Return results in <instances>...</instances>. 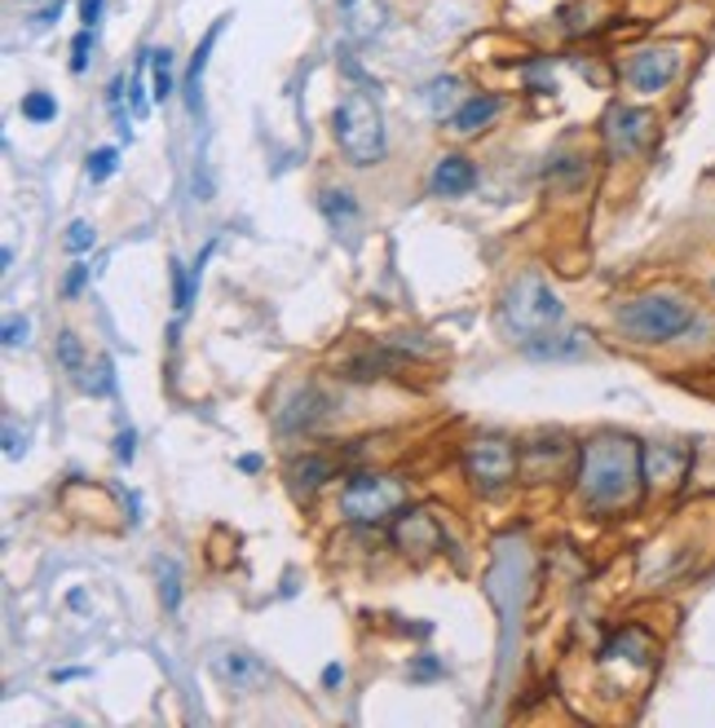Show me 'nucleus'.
Returning a JSON list of instances; mask_svg holds the SVG:
<instances>
[{
    "label": "nucleus",
    "instance_id": "9",
    "mask_svg": "<svg viewBox=\"0 0 715 728\" xmlns=\"http://www.w3.org/2000/svg\"><path fill=\"white\" fill-rule=\"evenodd\" d=\"M605 146H609V155L614 159H627V155H640L645 146H649V137H654V116L649 111H640V107H623V102H614L609 111H605Z\"/></svg>",
    "mask_w": 715,
    "mask_h": 728
},
{
    "label": "nucleus",
    "instance_id": "34",
    "mask_svg": "<svg viewBox=\"0 0 715 728\" xmlns=\"http://www.w3.org/2000/svg\"><path fill=\"white\" fill-rule=\"evenodd\" d=\"M133 442H137V437H133V429L116 437V460H119V464H128V460H133Z\"/></svg>",
    "mask_w": 715,
    "mask_h": 728
},
{
    "label": "nucleus",
    "instance_id": "21",
    "mask_svg": "<svg viewBox=\"0 0 715 728\" xmlns=\"http://www.w3.org/2000/svg\"><path fill=\"white\" fill-rule=\"evenodd\" d=\"M332 473H336V469H332V460H319V455H310V460H296L287 478H292V485H296V490H319L323 482H332Z\"/></svg>",
    "mask_w": 715,
    "mask_h": 728
},
{
    "label": "nucleus",
    "instance_id": "22",
    "mask_svg": "<svg viewBox=\"0 0 715 728\" xmlns=\"http://www.w3.org/2000/svg\"><path fill=\"white\" fill-rule=\"evenodd\" d=\"M323 213H327V222L341 230V222H354L358 217V204H354V195L350 190H323Z\"/></svg>",
    "mask_w": 715,
    "mask_h": 728
},
{
    "label": "nucleus",
    "instance_id": "2",
    "mask_svg": "<svg viewBox=\"0 0 715 728\" xmlns=\"http://www.w3.org/2000/svg\"><path fill=\"white\" fill-rule=\"evenodd\" d=\"M694 301L685 292H672V287H658V292H640L631 301L618 305L614 323L627 341L636 345H667V341H680L689 327H694Z\"/></svg>",
    "mask_w": 715,
    "mask_h": 728
},
{
    "label": "nucleus",
    "instance_id": "12",
    "mask_svg": "<svg viewBox=\"0 0 715 728\" xmlns=\"http://www.w3.org/2000/svg\"><path fill=\"white\" fill-rule=\"evenodd\" d=\"M393 543H398L407 557L424 561V557H433V552L442 548V525L433 521V512L407 508V512L398 517V525H393Z\"/></svg>",
    "mask_w": 715,
    "mask_h": 728
},
{
    "label": "nucleus",
    "instance_id": "27",
    "mask_svg": "<svg viewBox=\"0 0 715 728\" xmlns=\"http://www.w3.org/2000/svg\"><path fill=\"white\" fill-rule=\"evenodd\" d=\"M89 49H94V27H80V36L71 40V71L76 76L89 67Z\"/></svg>",
    "mask_w": 715,
    "mask_h": 728
},
{
    "label": "nucleus",
    "instance_id": "5",
    "mask_svg": "<svg viewBox=\"0 0 715 728\" xmlns=\"http://www.w3.org/2000/svg\"><path fill=\"white\" fill-rule=\"evenodd\" d=\"M407 508V485L389 473H362L341 490V517L350 525H380Z\"/></svg>",
    "mask_w": 715,
    "mask_h": 728
},
{
    "label": "nucleus",
    "instance_id": "26",
    "mask_svg": "<svg viewBox=\"0 0 715 728\" xmlns=\"http://www.w3.org/2000/svg\"><path fill=\"white\" fill-rule=\"evenodd\" d=\"M116 164H119L116 146H102V150H94V155H89V181H107V177L116 173Z\"/></svg>",
    "mask_w": 715,
    "mask_h": 728
},
{
    "label": "nucleus",
    "instance_id": "24",
    "mask_svg": "<svg viewBox=\"0 0 715 728\" xmlns=\"http://www.w3.org/2000/svg\"><path fill=\"white\" fill-rule=\"evenodd\" d=\"M53 358L62 363V371L80 375V371H85V350H80V336H76V332H62V336H58V345H53Z\"/></svg>",
    "mask_w": 715,
    "mask_h": 728
},
{
    "label": "nucleus",
    "instance_id": "7",
    "mask_svg": "<svg viewBox=\"0 0 715 728\" xmlns=\"http://www.w3.org/2000/svg\"><path fill=\"white\" fill-rule=\"evenodd\" d=\"M517 469L530 485H543L552 478H579V455L566 437H539L517 451Z\"/></svg>",
    "mask_w": 715,
    "mask_h": 728
},
{
    "label": "nucleus",
    "instance_id": "10",
    "mask_svg": "<svg viewBox=\"0 0 715 728\" xmlns=\"http://www.w3.org/2000/svg\"><path fill=\"white\" fill-rule=\"evenodd\" d=\"M640 469H645V485L649 490H676V485L689 478L694 455L685 446L654 442V446H640Z\"/></svg>",
    "mask_w": 715,
    "mask_h": 728
},
{
    "label": "nucleus",
    "instance_id": "29",
    "mask_svg": "<svg viewBox=\"0 0 715 728\" xmlns=\"http://www.w3.org/2000/svg\"><path fill=\"white\" fill-rule=\"evenodd\" d=\"M159 592H164V606L177 609V601H182V588H177V565H164V570H159Z\"/></svg>",
    "mask_w": 715,
    "mask_h": 728
},
{
    "label": "nucleus",
    "instance_id": "36",
    "mask_svg": "<svg viewBox=\"0 0 715 728\" xmlns=\"http://www.w3.org/2000/svg\"><path fill=\"white\" fill-rule=\"evenodd\" d=\"M238 469H243V473H256V469H261V460H256V455H243V460H238Z\"/></svg>",
    "mask_w": 715,
    "mask_h": 728
},
{
    "label": "nucleus",
    "instance_id": "23",
    "mask_svg": "<svg viewBox=\"0 0 715 728\" xmlns=\"http://www.w3.org/2000/svg\"><path fill=\"white\" fill-rule=\"evenodd\" d=\"M195 287H199V274H195V269H186L182 260H173V305H177V314H186V309H190Z\"/></svg>",
    "mask_w": 715,
    "mask_h": 728
},
{
    "label": "nucleus",
    "instance_id": "37",
    "mask_svg": "<svg viewBox=\"0 0 715 728\" xmlns=\"http://www.w3.org/2000/svg\"><path fill=\"white\" fill-rule=\"evenodd\" d=\"M22 4H49V0H22Z\"/></svg>",
    "mask_w": 715,
    "mask_h": 728
},
{
    "label": "nucleus",
    "instance_id": "4",
    "mask_svg": "<svg viewBox=\"0 0 715 728\" xmlns=\"http://www.w3.org/2000/svg\"><path fill=\"white\" fill-rule=\"evenodd\" d=\"M336 141L341 150L354 159L358 168H371L384 159V116H380V102L362 89H350L336 107Z\"/></svg>",
    "mask_w": 715,
    "mask_h": 728
},
{
    "label": "nucleus",
    "instance_id": "19",
    "mask_svg": "<svg viewBox=\"0 0 715 728\" xmlns=\"http://www.w3.org/2000/svg\"><path fill=\"white\" fill-rule=\"evenodd\" d=\"M217 36H222V22L208 27L204 45L195 49V58H190V67H186V107H190V111H199V80H204V67H208V53H213Z\"/></svg>",
    "mask_w": 715,
    "mask_h": 728
},
{
    "label": "nucleus",
    "instance_id": "28",
    "mask_svg": "<svg viewBox=\"0 0 715 728\" xmlns=\"http://www.w3.org/2000/svg\"><path fill=\"white\" fill-rule=\"evenodd\" d=\"M94 239H98V235H94V226H89V222H71V226H67V252H76V256H80V252H89V247H94Z\"/></svg>",
    "mask_w": 715,
    "mask_h": 728
},
{
    "label": "nucleus",
    "instance_id": "16",
    "mask_svg": "<svg viewBox=\"0 0 715 728\" xmlns=\"http://www.w3.org/2000/svg\"><path fill=\"white\" fill-rule=\"evenodd\" d=\"M494 116H499V98H494V94H481V98H469L447 124H451L456 137H473V132H481Z\"/></svg>",
    "mask_w": 715,
    "mask_h": 728
},
{
    "label": "nucleus",
    "instance_id": "30",
    "mask_svg": "<svg viewBox=\"0 0 715 728\" xmlns=\"http://www.w3.org/2000/svg\"><path fill=\"white\" fill-rule=\"evenodd\" d=\"M27 332H31V323H27V318H9V323H4V350L27 345Z\"/></svg>",
    "mask_w": 715,
    "mask_h": 728
},
{
    "label": "nucleus",
    "instance_id": "1",
    "mask_svg": "<svg viewBox=\"0 0 715 728\" xmlns=\"http://www.w3.org/2000/svg\"><path fill=\"white\" fill-rule=\"evenodd\" d=\"M579 494L592 512H618L631 508L645 490L640 446L618 433H600L588 446H579Z\"/></svg>",
    "mask_w": 715,
    "mask_h": 728
},
{
    "label": "nucleus",
    "instance_id": "17",
    "mask_svg": "<svg viewBox=\"0 0 715 728\" xmlns=\"http://www.w3.org/2000/svg\"><path fill=\"white\" fill-rule=\"evenodd\" d=\"M464 102H469L464 98V80H456V76H442V80H433L424 89V107L433 111V120H451Z\"/></svg>",
    "mask_w": 715,
    "mask_h": 728
},
{
    "label": "nucleus",
    "instance_id": "20",
    "mask_svg": "<svg viewBox=\"0 0 715 728\" xmlns=\"http://www.w3.org/2000/svg\"><path fill=\"white\" fill-rule=\"evenodd\" d=\"M177 94V76H173V53L168 49H150V98L168 102Z\"/></svg>",
    "mask_w": 715,
    "mask_h": 728
},
{
    "label": "nucleus",
    "instance_id": "32",
    "mask_svg": "<svg viewBox=\"0 0 715 728\" xmlns=\"http://www.w3.org/2000/svg\"><path fill=\"white\" fill-rule=\"evenodd\" d=\"M98 18H102V0H80V27L98 31Z\"/></svg>",
    "mask_w": 715,
    "mask_h": 728
},
{
    "label": "nucleus",
    "instance_id": "35",
    "mask_svg": "<svg viewBox=\"0 0 715 728\" xmlns=\"http://www.w3.org/2000/svg\"><path fill=\"white\" fill-rule=\"evenodd\" d=\"M323 685H327V689H336V685H345V667H341V662H332V667L323 671Z\"/></svg>",
    "mask_w": 715,
    "mask_h": 728
},
{
    "label": "nucleus",
    "instance_id": "3",
    "mask_svg": "<svg viewBox=\"0 0 715 728\" xmlns=\"http://www.w3.org/2000/svg\"><path fill=\"white\" fill-rule=\"evenodd\" d=\"M566 323V309H561V296L539 278V274H521L508 283V292L499 296V332L512 341V345H530L548 332H557Z\"/></svg>",
    "mask_w": 715,
    "mask_h": 728
},
{
    "label": "nucleus",
    "instance_id": "15",
    "mask_svg": "<svg viewBox=\"0 0 715 728\" xmlns=\"http://www.w3.org/2000/svg\"><path fill=\"white\" fill-rule=\"evenodd\" d=\"M323 415H327V397H323L319 388H296V393L278 406L274 420H278L283 433H296V429H314Z\"/></svg>",
    "mask_w": 715,
    "mask_h": 728
},
{
    "label": "nucleus",
    "instance_id": "6",
    "mask_svg": "<svg viewBox=\"0 0 715 728\" xmlns=\"http://www.w3.org/2000/svg\"><path fill=\"white\" fill-rule=\"evenodd\" d=\"M517 473H521V469H517V446H512L508 437L486 433V437H473V442L464 446V478L473 482L477 494H499V490H508Z\"/></svg>",
    "mask_w": 715,
    "mask_h": 728
},
{
    "label": "nucleus",
    "instance_id": "31",
    "mask_svg": "<svg viewBox=\"0 0 715 728\" xmlns=\"http://www.w3.org/2000/svg\"><path fill=\"white\" fill-rule=\"evenodd\" d=\"M85 283H89V265H71V274H67V283H62V292H67V296H76V292H80Z\"/></svg>",
    "mask_w": 715,
    "mask_h": 728
},
{
    "label": "nucleus",
    "instance_id": "14",
    "mask_svg": "<svg viewBox=\"0 0 715 728\" xmlns=\"http://www.w3.org/2000/svg\"><path fill=\"white\" fill-rule=\"evenodd\" d=\"M473 186H477L473 159H464V155H442V159L433 164L429 190H433L438 199H464V195H469Z\"/></svg>",
    "mask_w": 715,
    "mask_h": 728
},
{
    "label": "nucleus",
    "instance_id": "33",
    "mask_svg": "<svg viewBox=\"0 0 715 728\" xmlns=\"http://www.w3.org/2000/svg\"><path fill=\"white\" fill-rule=\"evenodd\" d=\"M433 676H442V662H433V658H420L411 667V680H433Z\"/></svg>",
    "mask_w": 715,
    "mask_h": 728
},
{
    "label": "nucleus",
    "instance_id": "13",
    "mask_svg": "<svg viewBox=\"0 0 715 728\" xmlns=\"http://www.w3.org/2000/svg\"><path fill=\"white\" fill-rule=\"evenodd\" d=\"M213 676H217L226 689H235V693H252V689L270 685V667H265L261 658L243 653V649H222V653H213Z\"/></svg>",
    "mask_w": 715,
    "mask_h": 728
},
{
    "label": "nucleus",
    "instance_id": "18",
    "mask_svg": "<svg viewBox=\"0 0 715 728\" xmlns=\"http://www.w3.org/2000/svg\"><path fill=\"white\" fill-rule=\"evenodd\" d=\"M526 354L530 358H584L588 354V336L584 332H575V336H539V341H530L526 345Z\"/></svg>",
    "mask_w": 715,
    "mask_h": 728
},
{
    "label": "nucleus",
    "instance_id": "8",
    "mask_svg": "<svg viewBox=\"0 0 715 728\" xmlns=\"http://www.w3.org/2000/svg\"><path fill=\"white\" fill-rule=\"evenodd\" d=\"M685 67V53L680 45H654V49H640L627 58L623 67V80L636 89V94H663Z\"/></svg>",
    "mask_w": 715,
    "mask_h": 728
},
{
    "label": "nucleus",
    "instance_id": "25",
    "mask_svg": "<svg viewBox=\"0 0 715 728\" xmlns=\"http://www.w3.org/2000/svg\"><path fill=\"white\" fill-rule=\"evenodd\" d=\"M22 120H31V124L58 120V102H53L49 94H22Z\"/></svg>",
    "mask_w": 715,
    "mask_h": 728
},
{
    "label": "nucleus",
    "instance_id": "11",
    "mask_svg": "<svg viewBox=\"0 0 715 728\" xmlns=\"http://www.w3.org/2000/svg\"><path fill=\"white\" fill-rule=\"evenodd\" d=\"M336 18H341L345 40H354V45L380 40L389 31V22H393L384 0H336Z\"/></svg>",
    "mask_w": 715,
    "mask_h": 728
}]
</instances>
